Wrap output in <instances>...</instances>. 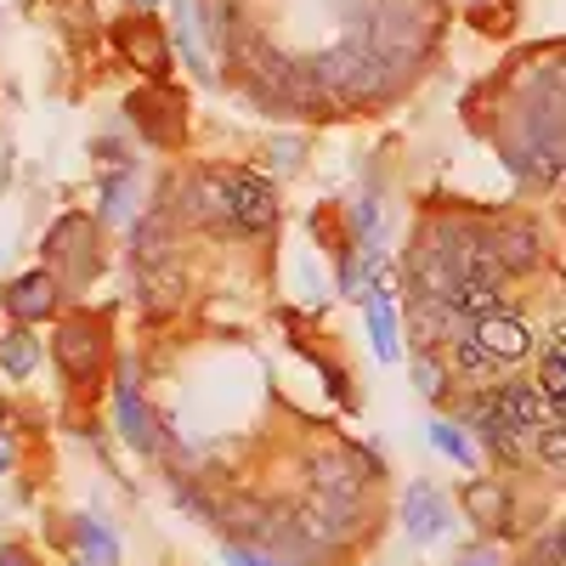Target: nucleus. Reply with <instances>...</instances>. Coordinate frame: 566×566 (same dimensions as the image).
Listing matches in <instances>:
<instances>
[{
	"instance_id": "7c9ffc66",
	"label": "nucleus",
	"mask_w": 566,
	"mask_h": 566,
	"mask_svg": "<svg viewBox=\"0 0 566 566\" xmlns=\"http://www.w3.org/2000/svg\"><path fill=\"white\" fill-rule=\"evenodd\" d=\"M527 566H566V555H560V544H555V533H544L533 549H527Z\"/></svg>"
},
{
	"instance_id": "cd10ccee",
	"label": "nucleus",
	"mask_w": 566,
	"mask_h": 566,
	"mask_svg": "<svg viewBox=\"0 0 566 566\" xmlns=\"http://www.w3.org/2000/svg\"><path fill=\"white\" fill-rule=\"evenodd\" d=\"M538 74L566 97V45H549V52H538Z\"/></svg>"
},
{
	"instance_id": "1a4fd4ad",
	"label": "nucleus",
	"mask_w": 566,
	"mask_h": 566,
	"mask_svg": "<svg viewBox=\"0 0 566 566\" xmlns=\"http://www.w3.org/2000/svg\"><path fill=\"white\" fill-rule=\"evenodd\" d=\"M108 45H114V57L136 74V80H170V63H176V52H170V29L154 18V12H136V7H125L114 23H108Z\"/></svg>"
},
{
	"instance_id": "aec40b11",
	"label": "nucleus",
	"mask_w": 566,
	"mask_h": 566,
	"mask_svg": "<svg viewBox=\"0 0 566 566\" xmlns=\"http://www.w3.org/2000/svg\"><path fill=\"white\" fill-rule=\"evenodd\" d=\"M40 357H45V340H40V328L7 323V335H0V374H7L12 386H23L29 374L40 368Z\"/></svg>"
},
{
	"instance_id": "2eb2a0df",
	"label": "nucleus",
	"mask_w": 566,
	"mask_h": 566,
	"mask_svg": "<svg viewBox=\"0 0 566 566\" xmlns=\"http://www.w3.org/2000/svg\"><path fill=\"white\" fill-rule=\"evenodd\" d=\"M397 515H402V533H408L419 549H431V544H442V538L453 533V504L442 499L437 482H413V488L402 493Z\"/></svg>"
},
{
	"instance_id": "f03ea898",
	"label": "nucleus",
	"mask_w": 566,
	"mask_h": 566,
	"mask_svg": "<svg viewBox=\"0 0 566 566\" xmlns=\"http://www.w3.org/2000/svg\"><path fill=\"white\" fill-rule=\"evenodd\" d=\"M45 357H52V368H57V380H63V391H69L74 408L97 402L103 386L114 380V363H119L114 312H108V306H69V312L52 323Z\"/></svg>"
},
{
	"instance_id": "2f4dec72",
	"label": "nucleus",
	"mask_w": 566,
	"mask_h": 566,
	"mask_svg": "<svg viewBox=\"0 0 566 566\" xmlns=\"http://www.w3.org/2000/svg\"><path fill=\"white\" fill-rule=\"evenodd\" d=\"M453 566H504V549H493V544H476V549L453 555Z\"/></svg>"
},
{
	"instance_id": "b1692460",
	"label": "nucleus",
	"mask_w": 566,
	"mask_h": 566,
	"mask_svg": "<svg viewBox=\"0 0 566 566\" xmlns=\"http://www.w3.org/2000/svg\"><path fill=\"white\" fill-rule=\"evenodd\" d=\"M533 464L544 470V476H555V482H566V419L555 413L544 431L533 437Z\"/></svg>"
},
{
	"instance_id": "9b49d317",
	"label": "nucleus",
	"mask_w": 566,
	"mask_h": 566,
	"mask_svg": "<svg viewBox=\"0 0 566 566\" xmlns=\"http://www.w3.org/2000/svg\"><path fill=\"white\" fill-rule=\"evenodd\" d=\"M470 335H476V346L488 352V357H499L510 374L522 368L527 357H533V323H527V312L522 306H493L488 317H476L470 323Z\"/></svg>"
},
{
	"instance_id": "a878e982",
	"label": "nucleus",
	"mask_w": 566,
	"mask_h": 566,
	"mask_svg": "<svg viewBox=\"0 0 566 566\" xmlns=\"http://www.w3.org/2000/svg\"><path fill=\"white\" fill-rule=\"evenodd\" d=\"M266 165L283 170V176L301 170V165H306V136H272V142H266Z\"/></svg>"
},
{
	"instance_id": "f704fd0d",
	"label": "nucleus",
	"mask_w": 566,
	"mask_h": 566,
	"mask_svg": "<svg viewBox=\"0 0 566 566\" xmlns=\"http://www.w3.org/2000/svg\"><path fill=\"white\" fill-rule=\"evenodd\" d=\"M555 544H560V555H566V522H560V527H555Z\"/></svg>"
},
{
	"instance_id": "a211bd4d",
	"label": "nucleus",
	"mask_w": 566,
	"mask_h": 566,
	"mask_svg": "<svg viewBox=\"0 0 566 566\" xmlns=\"http://www.w3.org/2000/svg\"><path fill=\"white\" fill-rule=\"evenodd\" d=\"M448 368H453V380L464 386V391H482V386H499V380H510V368L499 363V357H488L482 346H476V335H459L448 352Z\"/></svg>"
},
{
	"instance_id": "9d476101",
	"label": "nucleus",
	"mask_w": 566,
	"mask_h": 566,
	"mask_svg": "<svg viewBox=\"0 0 566 566\" xmlns=\"http://www.w3.org/2000/svg\"><path fill=\"white\" fill-rule=\"evenodd\" d=\"M69 306H74V295L63 290V277L52 266H29V272H12L7 283H0V312H7V323L52 328Z\"/></svg>"
},
{
	"instance_id": "6ab92c4d",
	"label": "nucleus",
	"mask_w": 566,
	"mask_h": 566,
	"mask_svg": "<svg viewBox=\"0 0 566 566\" xmlns=\"http://www.w3.org/2000/svg\"><path fill=\"white\" fill-rule=\"evenodd\" d=\"M363 323H368V340H374V363H397V295L391 283H374L368 301H363Z\"/></svg>"
},
{
	"instance_id": "f257e3e1",
	"label": "nucleus",
	"mask_w": 566,
	"mask_h": 566,
	"mask_svg": "<svg viewBox=\"0 0 566 566\" xmlns=\"http://www.w3.org/2000/svg\"><path fill=\"white\" fill-rule=\"evenodd\" d=\"M493 148L515 181H527V187L566 181V97L538 74V57L522 63V74H515L510 108L493 130Z\"/></svg>"
},
{
	"instance_id": "7ed1b4c3",
	"label": "nucleus",
	"mask_w": 566,
	"mask_h": 566,
	"mask_svg": "<svg viewBox=\"0 0 566 566\" xmlns=\"http://www.w3.org/2000/svg\"><path fill=\"white\" fill-rule=\"evenodd\" d=\"M306 63H312L317 85H323V97L335 103V114H340V108H380V103H391L397 91L408 85L391 57H380L374 45H363V40H352V34H346L340 45H328V52L306 57Z\"/></svg>"
},
{
	"instance_id": "0eeeda50",
	"label": "nucleus",
	"mask_w": 566,
	"mask_h": 566,
	"mask_svg": "<svg viewBox=\"0 0 566 566\" xmlns=\"http://www.w3.org/2000/svg\"><path fill=\"white\" fill-rule=\"evenodd\" d=\"M301 476H306V493L312 499L335 504V510H352V515H374V504H368L374 470L363 464V448H340V442L312 448L301 459Z\"/></svg>"
},
{
	"instance_id": "f3484780",
	"label": "nucleus",
	"mask_w": 566,
	"mask_h": 566,
	"mask_svg": "<svg viewBox=\"0 0 566 566\" xmlns=\"http://www.w3.org/2000/svg\"><path fill=\"white\" fill-rule=\"evenodd\" d=\"M142 181H136V165H103L97 170V221L103 227H130L142 210Z\"/></svg>"
},
{
	"instance_id": "473e14b6",
	"label": "nucleus",
	"mask_w": 566,
	"mask_h": 566,
	"mask_svg": "<svg viewBox=\"0 0 566 566\" xmlns=\"http://www.w3.org/2000/svg\"><path fill=\"white\" fill-rule=\"evenodd\" d=\"M125 7H136V12H159L165 0H125Z\"/></svg>"
},
{
	"instance_id": "72a5a7b5",
	"label": "nucleus",
	"mask_w": 566,
	"mask_h": 566,
	"mask_svg": "<svg viewBox=\"0 0 566 566\" xmlns=\"http://www.w3.org/2000/svg\"><path fill=\"white\" fill-rule=\"evenodd\" d=\"M0 424H12V402L7 397H0Z\"/></svg>"
},
{
	"instance_id": "bb28decb",
	"label": "nucleus",
	"mask_w": 566,
	"mask_h": 566,
	"mask_svg": "<svg viewBox=\"0 0 566 566\" xmlns=\"http://www.w3.org/2000/svg\"><path fill=\"white\" fill-rule=\"evenodd\" d=\"M317 368H323V386L335 391V408L352 413V408H357V391H352V380H346V368H340L335 357H317Z\"/></svg>"
},
{
	"instance_id": "39448f33",
	"label": "nucleus",
	"mask_w": 566,
	"mask_h": 566,
	"mask_svg": "<svg viewBox=\"0 0 566 566\" xmlns=\"http://www.w3.org/2000/svg\"><path fill=\"white\" fill-rule=\"evenodd\" d=\"M119 114L142 136V148H154V154H176L187 130H193V97L176 80H136V91H125Z\"/></svg>"
},
{
	"instance_id": "4468645a",
	"label": "nucleus",
	"mask_w": 566,
	"mask_h": 566,
	"mask_svg": "<svg viewBox=\"0 0 566 566\" xmlns=\"http://www.w3.org/2000/svg\"><path fill=\"white\" fill-rule=\"evenodd\" d=\"M464 515H470V527H476L482 538H515V499H510V482L499 476H470L464 482Z\"/></svg>"
},
{
	"instance_id": "ddd939ff",
	"label": "nucleus",
	"mask_w": 566,
	"mask_h": 566,
	"mask_svg": "<svg viewBox=\"0 0 566 566\" xmlns=\"http://www.w3.org/2000/svg\"><path fill=\"white\" fill-rule=\"evenodd\" d=\"M170 40H176V57L193 69V80H199L205 91H216V85H221V69H216V40H210V18H205L199 0H176V29H170Z\"/></svg>"
},
{
	"instance_id": "423d86ee",
	"label": "nucleus",
	"mask_w": 566,
	"mask_h": 566,
	"mask_svg": "<svg viewBox=\"0 0 566 566\" xmlns=\"http://www.w3.org/2000/svg\"><path fill=\"white\" fill-rule=\"evenodd\" d=\"M108 397H114V424H119L125 448H130L136 459L159 464V459H165V408H154L148 391H142V357L119 352L114 380H108Z\"/></svg>"
},
{
	"instance_id": "393cba45",
	"label": "nucleus",
	"mask_w": 566,
	"mask_h": 566,
	"mask_svg": "<svg viewBox=\"0 0 566 566\" xmlns=\"http://www.w3.org/2000/svg\"><path fill=\"white\" fill-rule=\"evenodd\" d=\"M221 560H227V566H295V560H283L277 549L244 544V538H221Z\"/></svg>"
},
{
	"instance_id": "20e7f679",
	"label": "nucleus",
	"mask_w": 566,
	"mask_h": 566,
	"mask_svg": "<svg viewBox=\"0 0 566 566\" xmlns=\"http://www.w3.org/2000/svg\"><path fill=\"white\" fill-rule=\"evenodd\" d=\"M40 266H52L69 295H85L108 272V227L91 210H63L40 239Z\"/></svg>"
},
{
	"instance_id": "dca6fc26",
	"label": "nucleus",
	"mask_w": 566,
	"mask_h": 566,
	"mask_svg": "<svg viewBox=\"0 0 566 566\" xmlns=\"http://www.w3.org/2000/svg\"><path fill=\"white\" fill-rule=\"evenodd\" d=\"M52 538H57V549H69V555H80V560L119 566V533L103 522V515H85V510L52 515Z\"/></svg>"
},
{
	"instance_id": "c756f323",
	"label": "nucleus",
	"mask_w": 566,
	"mask_h": 566,
	"mask_svg": "<svg viewBox=\"0 0 566 566\" xmlns=\"http://www.w3.org/2000/svg\"><path fill=\"white\" fill-rule=\"evenodd\" d=\"M18 459H23V437L12 431V424H0V476H12Z\"/></svg>"
},
{
	"instance_id": "6e6552de",
	"label": "nucleus",
	"mask_w": 566,
	"mask_h": 566,
	"mask_svg": "<svg viewBox=\"0 0 566 566\" xmlns=\"http://www.w3.org/2000/svg\"><path fill=\"white\" fill-rule=\"evenodd\" d=\"M130 295L136 312L148 328H165L187 312V295H193V277H187V244L165 250V255H142L130 261Z\"/></svg>"
},
{
	"instance_id": "c9c22d12",
	"label": "nucleus",
	"mask_w": 566,
	"mask_h": 566,
	"mask_svg": "<svg viewBox=\"0 0 566 566\" xmlns=\"http://www.w3.org/2000/svg\"><path fill=\"white\" fill-rule=\"evenodd\" d=\"M69 566H97V560H80V555H74V560H69Z\"/></svg>"
},
{
	"instance_id": "412c9836",
	"label": "nucleus",
	"mask_w": 566,
	"mask_h": 566,
	"mask_svg": "<svg viewBox=\"0 0 566 566\" xmlns=\"http://www.w3.org/2000/svg\"><path fill=\"white\" fill-rule=\"evenodd\" d=\"M408 380H413V391L431 402V408H448V397H453V368H448V357L442 352H413V368H408Z\"/></svg>"
},
{
	"instance_id": "5701e85b",
	"label": "nucleus",
	"mask_w": 566,
	"mask_h": 566,
	"mask_svg": "<svg viewBox=\"0 0 566 566\" xmlns=\"http://www.w3.org/2000/svg\"><path fill=\"white\" fill-rule=\"evenodd\" d=\"M533 380L549 391V402H555V408L566 402V323H555V335L544 340V352H538V368H533Z\"/></svg>"
},
{
	"instance_id": "e433bc0d",
	"label": "nucleus",
	"mask_w": 566,
	"mask_h": 566,
	"mask_svg": "<svg viewBox=\"0 0 566 566\" xmlns=\"http://www.w3.org/2000/svg\"><path fill=\"white\" fill-rule=\"evenodd\" d=\"M555 413H560V419H566V402H560V408H555Z\"/></svg>"
},
{
	"instance_id": "4be33fe9",
	"label": "nucleus",
	"mask_w": 566,
	"mask_h": 566,
	"mask_svg": "<svg viewBox=\"0 0 566 566\" xmlns=\"http://www.w3.org/2000/svg\"><path fill=\"white\" fill-rule=\"evenodd\" d=\"M424 437H431V448H437L442 459H453V464H464V470H476L482 442H476V431H470V424H459V419H431V424H424Z\"/></svg>"
},
{
	"instance_id": "f8f14e48",
	"label": "nucleus",
	"mask_w": 566,
	"mask_h": 566,
	"mask_svg": "<svg viewBox=\"0 0 566 566\" xmlns=\"http://www.w3.org/2000/svg\"><path fill=\"white\" fill-rule=\"evenodd\" d=\"M482 227H488V244H493V255H499V266L510 277H533L544 266V232H538V221H527V216H488Z\"/></svg>"
},
{
	"instance_id": "c85d7f7f",
	"label": "nucleus",
	"mask_w": 566,
	"mask_h": 566,
	"mask_svg": "<svg viewBox=\"0 0 566 566\" xmlns=\"http://www.w3.org/2000/svg\"><path fill=\"white\" fill-rule=\"evenodd\" d=\"M0 566H40L29 538H0Z\"/></svg>"
}]
</instances>
